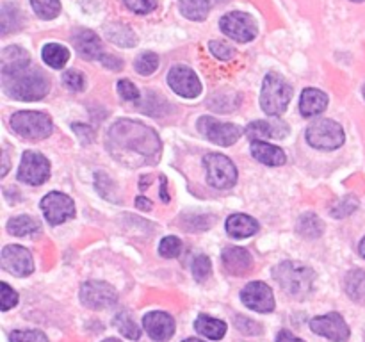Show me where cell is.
Returning a JSON list of instances; mask_svg holds the SVG:
<instances>
[{"label": "cell", "instance_id": "obj_52", "mask_svg": "<svg viewBox=\"0 0 365 342\" xmlns=\"http://www.w3.org/2000/svg\"><path fill=\"white\" fill-rule=\"evenodd\" d=\"M207 2H209L210 7H214V6H220V4H225L227 0H207Z\"/></svg>", "mask_w": 365, "mask_h": 342}, {"label": "cell", "instance_id": "obj_6", "mask_svg": "<svg viewBox=\"0 0 365 342\" xmlns=\"http://www.w3.org/2000/svg\"><path fill=\"white\" fill-rule=\"evenodd\" d=\"M307 142L317 150H337L344 145L346 134L342 125L334 120H317L307 128Z\"/></svg>", "mask_w": 365, "mask_h": 342}, {"label": "cell", "instance_id": "obj_35", "mask_svg": "<svg viewBox=\"0 0 365 342\" xmlns=\"http://www.w3.org/2000/svg\"><path fill=\"white\" fill-rule=\"evenodd\" d=\"M159 68V56L155 52H143L135 57L134 61V70L138 71L139 75H152L153 71Z\"/></svg>", "mask_w": 365, "mask_h": 342}, {"label": "cell", "instance_id": "obj_44", "mask_svg": "<svg viewBox=\"0 0 365 342\" xmlns=\"http://www.w3.org/2000/svg\"><path fill=\"white\" fill-rule=\"evenodd\" d=\"M118 93L123 100H128V102H134V100L139 98V89L135 88V84L128 78H121L118 82Z\"/></svg>", "mask_w": 365, "mask_h": 342}, {"label": "cell", "instance_id": "obj_5", "mask_svg": "<svg viewBox=\"0 0 365 342\" xmlns=\"http://www.w3.org/2000/svg\"><path fill=\"white\" fill-rule=\"evenodd\" d=\"M11 128L25 139H45L53 132L48 114L38 110H20L11 116Z\"/></svg>", "mask_w": 365, "mask_h": 342}, {"label": "cell", "instance_id": "obj_1", "mask_svg": "<svg viewBox=\"0 0 365 342\" xmlns=\"http://www.w3.org/2000/svg\"><path fill=\"white\" fill-rule=\"evenodd\" d=\"M106 146L113 159L128 167L155 164L163 148L157 132L135 120L114 121L107 130Z\"/></svg>", "mask_w": 365, "mask_h": 342}, {"label": "cell", "instance_id": "obj_19", "mask_svg": "<svg viewBox=\"0 0 365 342\" xmlns=\"http://www.w3.org/2000/svg\"><path fill=\"white\" fill-rule=\"evenodd\" d=\"M71 41H73L75 50L78 52V56L84 57V59H100L102 57V41H100L98 34L89 28H78L71 36Z\"/></svg>", "mask_w": 365, "mask_h": 342}, {"label": "cell", "instance_id": "obj_31", "mask_svg": "<svg viewBox=\"0 0 365 342\" xmlns=\"http://www.w3.org/2000/svg\"><path fill=\"white\" fill-rule=\"evenodd\" d=\"M113 324L120 330V333L123 335V337L130 338V341H138V338L141 337V328L134 323V319H132V317L128 316V312H125V310H121V312H118L116 316H114Z\"/></svg>", "mask_w": 365, "mask_h": 342}, {"label": "cell", "instance_id": "obj_43", "mask_svg": "<svg viewBox=\"0 0 365 342\" xmlns=\"http://www.w3.org/2000/svg\"><path fill=\"white\" fill-rule=\"evenodd\" d=\"M0 291H2V299H0V309L4 312H7L9 309H13L14 305L18 303V292L14 289H11L6 281L0 284Z\"/></svg>", "mask_w": 365, "mask_h": 342}, {"label": "cell", "instance_id": "obj_18", "mask_svg": "<svg viewBox=\"0 0 365 342\" xmlns=\"http://www.w3.org/2000/svg\"><path fill=\"white\" fill-rule=\"evenodd\" d=\"M221 262L227 273L234 276L248 274L253 267V256L248 249L239 248V246H228L221 252Z\"/></svg>", "mask_w": 365, "mask_h": 342}, {"label": "cell", "instance_id": "obj_26", "mask_svg": "<svg viewBox=\"0 0 365 342\" xmlns=\"http://www.w3.org/2000/svg\"><path fill=\"white\" fill-rule=\"evenodd\" d=\"M106 36L109 41H113L118 46H123V48H130V46H135V43H138V36L134 34V31L128 25L120 24V21L107 25Z\"/></svg>", "mask_w": 365, "mask_h": 342}, {"label": "cell", "instance_id": "obj_2", "mask_svg": "<svg viewBox=\"0 0 365 342\" xmlns=\"http://www.w3.org/2000/svg\"><path fill=\"white\" fill-rule=\"evenodd\" d=\"M2 84L4 91L20 102H36L45 98L50 91L48 75L38 68H31V64L9 73H2Z\"/></svg>", "mask_w": 365, "mask_h": 342}, {"label": "cell", "instance_id": "obj_29", "mask_svg": "<svg viewBox=\"0 0 365 342\" xmlns=\"http://www.w3.org/2000/svg\"><path fill=\"white\" fill-rule=\"evenodd\" d=\"M0 24H2V36L11 32L20 31L21 27V13L14 4H4L0 11Z\"/></svg>", "mask_w": 365, "mask_h": 342}, {"label": "cell", "instance_id": "obj_38", "mask_svg": "<svg viewBox=\"0 0 365 342\" xmlns=\"http://www.w3.org/2000/svg\"><path fill=\"white\" fill-rule=\"evenodd\" d=\"M182 252V242L180 239L175 237V235H168L160 241L159 244V255L164 259H175V256L180 255Z\"/></svg>", "mask_w": 365, "mask_h": 342}, {"label": "cell", "instance_id": "obj_33", "mask_svg": "<svg viewBox=\"0 0 365 342\" xmlns=\"http://www.w3.org/2000/svg\"><path fill=\"white\" fill-rule=\"evenodd\" d=\"M346 291L355 301H362L365 298V271H349V274L346 276Z\"/></svg>", "mask_w": 365, "mask_h": 342}, {"label": "cell", "instance_id": "obj_49", "mask_svg": "<svg viewBox=\"0 0 365 342\" xmlns=\"http://www.w3.org/2000/svg\"><path fill=\"white\" fill-rule=\"evenodd\" d=\"M135 207L139 210H150L152 209V202H148V198H145V196H138L135 198Z\"/></svg>", "mask_w": 365, "mask_h": 342}, {"label": "cell", "instance_id": "obj_17", "mask_svg": "<svg viewBox=\"0 0 365 342\" xmlns=\"http://www.w3.org/2000/svg\"><path fill=\"white\" fill-rule=\"evenodd\" d=\"M143 328L155 342H166L175 335V319L168 312H148L143 317Z\"/></svg>", "mask_w": 365, "mask_h": 342}, {"label": "cell", "instance_id": "obj_13", "mask_svg": "<svg viewBox=\"0 0 365 342\" xmlns=\"http://www.w3.org/2000/svg\"><path fill=\"white\" fill-rule=\"evenodd\" d=\"M310 330L331 342H348L349 335H351L348 323H346L344 317L339 312H330L324 314V316L314 317L310 321Z\"/></svg>", "mask_w": 365, "mask_h": 342}, {"label": "cell", "instance_id": "obj_53", "mask_svg": "<svg viewBox=\"0 0 365 342\" xmlns=\"http://www.w3.org/2000/svg\"><path fill=\"white\" fill-rule=\"evenodd\" d=\"M359 252H360V255H362L364 259H365V237L362 239V242H360V246H359Z\"/></svg>", "mask_w": 365, "mask_h": 342}, {"label": "cell", "instance_id": "obj_28", "mask_svg": "<svg viewBox=\"0 0 365 342\" xmlns=\"http://www.w3.org/2000/svg\"><path fill=\"white\" fill-rule=\"evenodd\" d=\"M178 6H180V13L192 21H203L209 16V11L212 9L207 0H178Z\"/></svg>", "mask_w": 365, "mask_h": 342}, {"label": "cell", "instance_id": "obj_37", "mask_svg": "<svg viewBox=\"0 0 365 342\" xmlns=\"http://www.w3.org/2000/svg\"><path fill=\"white\" fill-rule=\"evenodd\" d=\"M356 209H359V200H356L355 196H346V198L339 200V202L331 207V216L348 217L351 216Z\"/></svg>", "mask_w": 365, "mask_h": 342}, {"label": "cell", "instance_id": "obj_8", "mask_svg": "<svg viewBox=\"0 0 365 342\" xmlns=\"http://www.w3.org/2000/svg\"><path fill=\"white\" fill-rule=\"evenodd\" d=\"M198 130L203 138L209 141L216 142L220 146H232L239 141L245 130L242 127L235 123H227V121H220L212 116H202L198 120Z\"/></svg>", "mask_w": 365, "mask_h": 342}, {"label": "cell", "instance_id": "obj_24", "mask_svg": "<svg viewBox=\"0 0 365 342\" xmlns=\"http://www.w3.org/2000/svg\"><path fill=\"white\" fill-rule=\"evenodd\" d=\"M195 328L200 335L210 338V341H221L227 333V323L207 314H200L195 321Z\"/></svg>", "mask_w": 365, "mask_h": 342}, {"label": "cell", "instance_id": "obj_23", "mask_svg": "<svg viewBox=\"0 0 365 342\" xmlns=\"http://www.w3.org/2000/svg\"><path fill=\"white\" fill-rule=\"evenodd\" d=\"M227 227V234L234 239H246L252 237L259 232L260 224L259 221L253 219L248 214H232L225 223Z\"/></svg>", "mask_w": 365, "mask_h": 342}, {"label": "cell", "instance_id": "obj_11", "mask_svg": "<svg viewBox=\"0 0 365 342\" xmlns=\"http://www.w3.org/2000/svg\"><path fill=\"white\" fill-rule=\"evenodd\" d=\"M168 84L178 96L187 100L198 98L203 89L202 81L196 75V71H192L189 66H184V64L173 66L168 71Z\"/></svg>", "mask_w": 365, "mask_h": 342}, {"label": "cell", "instance_id": "obj_10", "mask_svg": "<svg viewBox=\"0 0 365 342\" xmlns=\"http://www.w3.org/2000/svg\"><path fill=\"white\" fill-rule=\"evenodd\" d=\"M81 301L82 305H86L88 309L93 310L110 309V306L116 305L118 292L114 291L113 285H109L107 281L89 280L86 281V284H82Z\"/></svg>", "mask_w": 365, "mask_h": 342}, {"label": "cell", "instance_id": "obj_47", "mask_svg": "<svg viewBox=\"0 0 365 342\" xmlns=\"http://www.w3.org/2000/svg\"><path fill=\"white\" fill-rule=\"evenodd\" d=\"M100 61H102V64L106 68H110V70L118 71L123 68V61L118 59V57H113V56H102L100 57Z\"/></svg>", "mask_w": 365, "mask_h": 342}, {"label": "cell", "instance_id": "obj_14", "mask_svg": "<svg viewBox=\"0 0 365 342\" xmlns=\"http://www.w3.org/2000/svg\"><path fill=\"white\" fill-rule=\"evenodd\" d=\"M41 210L45 214V219L56 227L75 216V203L64 192L52 191L41 200Z\"/></svg>", "mask_w": 365, "mask_h": 342}, {"label": "cell", "instance_id": "obj_32", "mask_svg": "<svg viewBox=\"0 0 365 342\" xmlns=\"http://www.w3.org/2000/svg\"><path fill=\"white\" fill-rule=\"evenodd\" d=\"M38 230H39V223L29 216L13 217V219H9V223H7V232H9L11 235H16V237L36 234Z\"/></svg>", "mask_w": 365, "mask_h": 342}, {"label": "cell", "instance_id": "obj_21", "mask_svg": "<svg viewBox=\"0 0 365 342\" xmlns=\"http://www.w3.org/2000/svg\"><path fill=\"white\" fill-rule=\"evenodd\" d=\"M250 150H252V155L266 166H284L287 162V155H285L284 150L280 146L271 145V142L255 139V141H252Z\"/></svg>", "mask_w": 365, "mask_h": 342}, {"label": "cell", "instance_id": "obj_56", "mask_svg": "<svg viewBox=\"0 0 365 342\" xmlns=\"http://www.w3.org/2000/svg\"><path fill=\"white\" fill-rule=\"evenodd\" d=\"M351 2H364V0H351Z\"/></svg>", "mask_w": 365, "mask_h": 342}, {"label": "cell", "instance_id": "obj_27", "mask_svg": "<svg viewBox=\"0 0 365 342\" xmlns=\"http://www.w3.org/2000/svg\"><path fill=\"white\" fill-rule=\"evenodd\" d=\"M41 57L50 68L59 70V68H63L64 64L68 63V59H70V50H68L66 46L59 45V43H46L41 50Z\"/></svg>", "mask_w": 365, "mask_h": 342}, {"label": "cell", "instance_id": "obj_39", "mask_svg": "<svg viewBox=\"0 0 365 342\" xmlns=\"http://www.w3.org/2000/svg\"><path fill=\"white\" fill-rule=\"evenodd\" d=\"M11 342H48L46 335L38 330H16L11 331Z\"/></svg>", "mask_w": 365, "mask_h": 342}, {"label": "cell", "instance_id": "obj_46", "mask_svg": "<svg viewBox=\"0 0 365 342\" xmlns=\"http://www.w3.org/2000/svg\"><path fill=\"white\" fill-rule=\"evenodd\" d=\"M71 128L75 130V134L81 138V141L84 142V145H89V142L95 139V132H93L91 127H88V125H82V123H73L71 125Z\"/></svg>", "mask_w": 365, "mask_h": 342}, {"label": "cell", "instance_id": "obj_20", "mask_svg": "<svg viewBox=\"0 0 365 342\" xmlns=\"http://www.w3.org/2000/svg\"><path fill=\"white\" fill-rule=\"evenodd\" d=\"M246 134L255 141V139H284L289 135V125L280 120H259L253 121L246 127Z\"/></svg>", "mask_w": 365, "mask_h": 342}, {"label": "cell", "instance_id": "obj_22", "mask_svg": "<svg viewBox=\"0 0 365 342\" xmlns=\"http://www.w3.org/2000/svg\"><path fill=\"white\" fill-rule=\"evenodd\" d=\"M328 102H330V98H328L327 93L316 88H307L303 89L302 98H299V113L305 118L317 116L327 109Z\"/></svg>", "mask_w": 365, "mask_h": 342}, {"label": "cell", "instance_id": "obj_16", "mask_svg": "<svg viewBox=\"0 0 365 342\" xmlns=\"http://www.w3.org/2000/svg\"><path fill=\"white\" fill-rule=\"evenodd\" d=\"M241 299L250 310L259 314H269L277 306L273 289L264 281H252L246 285L241 292Z\"/></svg>", "mask_w": 365, "mask_h": 342}, {"label": "cell", "instance_id": "obj_4", "mask_svg": "<svg viewBox=\"0 0 365 342\" xmlns=\"http://www.w3.org/2000/svg\"><path fill=\"white\" fill-rule=\"evenodd\" d=\"M292 100V86L282 75L267 73L264 77L262 93H260V107L266 114L277 118L287 110Z\"/></svg>", "mask_w": 365, "mask_h": 342}, {"label": "cell", "instance_id": "obj_9", "mask_svg": "<svg viewBox=\"0 0 365 342\" xmlns=\"http://www.w3.org/2000/svg\"><path fill=\"white\" fill-rule=\"evenodd\" d=\"M220 28L225 36L239 43H248L257 38L259 27L253 16L242 11H232L220 20Z\"/></svg>", "mask_w": 365, "mask_h": 342}, {"label": "cell", "instance_id": "obj_42", "mask_svg": "<svg viewBox=\"0 0 365 342\" xmlns=\"http://www.w3.org/2000/svg\"><path fill=\"white\" fill-rule=\"evenodd\" d=\"M123 4L135 14H148L157 7V0H123Z\"/></svg>", "mask_w": 365, "mask_h": 342}, {"label": "cell", "instance_id": "obj_51", "mask_svg": "<svg viewBox=\"0 0 365 342\" xmlns=\"http://www.w3.org/2000/svg\"><path fill=\"white\" fill-rule=\"evenodd\" d=\"M2 157H4V167H2V177H6L7 170H9V159H7V150H2Z\"/></svg>", "mask_w": 365, "mask_h": 342}, {"label": "cell", "instance_id": "obj_36", "mask_svg": "<svg viewBox=\"0 0 365 342\" xmlns=\"http://www.w3.org/2000/svg\"><path fill=\"white\" fill-rule=\"evenodd\" d=\"M192 276H195L196 281L203 284V281L209 280L210 273H212V264H210V259L207 255H198L195 260H192Z\"/></svg>", "mask_w": 365, "mask_h": 342}, {"label": "cell", "instance_id": "obj_3", "mask_svg": "<svg viewBox=\"0 0 365 342\" xmlns=\"http://www.w3.org/2000/svg\"><path fill=\"white\" fill-rule=\"evenodd\" d=\"M273 278L287 294L305 296L312 291L316 273L305 264L287 260V262H282L274 267Z\"/></svg>", "mask_w": 365, "mask_h": 342}, {"label": "cell", "instance_id": "obj_25", "mask_svg": "<svg viewBox=\"0 0 365 342\" xmlns=\"http://www.w3.org/2000/svg\"><path fill=\"white\" fill-rule=\"evenodd\" d=\"M0 70L2 73H9V71L18 70V68H24L31 64V57L20 46H9L2 52V57H0Z\"/></svg>", "mask_w": 365, "mask_h": 342}, {"label": "cell", "instance_id": "obj_7", "mask_svg": "<svg viewBox=\"0 0 365 342\" xmlns=\"http://www.w3.org/2000/svg\"><path fill=\"white\" fill-rule=\"evenodd\" d=\"M207 182L216 189H230L237 182V167L223 153H207L203 159Z\"/></svg>", "mask_w": 365, "mask_h": 342}, {"label": "cell", "instance_id": "obj_48", "mask_svg": "<svg viewBox=\"0 0 365 342\" xmlns=\"http://www.w3.org/2000/svg\"><path fill=\"white\" fill-rule=\"evenodd\" d=\"M277 342H305V341H303V338L296 337V335L292 333V331L282 330V331H278Z\"/></svg>", "mask_w": 365, "mask_h": 342}, {"label": "cell", "instance_id": "obj_41", "mask_svg": "<svg viewBox=\"0 0 365 342\" xmlns=\"http://www.w3.org/2000/svg\"><path fill=\"white\" fill-rule=\"evenodd\" d=\"M63 82H64V86H66L68 89H71V91H82V89H84V86H86L84 75H82L78 70L64 71Z\"/></svg>", "mask_w": 365, "mask_h": 342}, {"label": "cell", "instance_id": "obj_50", "mask_svg": "<svg viewBox=\"0 0 365 342\" xmlns=\"http://www.w3.org/2000/svg\"><path fill=\"white\" fill-rule=\"evenodd\" d=\"M168 180H166V177H160V200H163L164 203H168L170 202V196H168V192H166V187H168Z\"/></svg>", "mask_w": 365, "mask_h": 342}, {"label": "cell", "instance_id": "obj_30", "mask_svg": "<svg viewBox=\"0 0 365 342\" xmlns=\"http://www.w3.org/2000/svg\"><path fill=\"white\" fill-rule=\"evenodd\" d=\"M323 230H324L323 221H321L319 217L316 216V214L307 212V214H303L302 217H299L298 232L303 235V237L317 239V237H321Z\"/></svg>", "mask_w": 365, "mask_h": 342}, {"label": "cell", "instance_id": "obj_57", "mask_svg": "<svg viewBox=\"0 0 365 342\" xmlns=\"http://www.w3.org/2000/svg\"><path fill=\"white\" fill-rule=\"evenodd\" d=\"M364 98H365V86H364Z\"/></svg>", "mask_w": 365, "mask_h": 342}, {"label": "cell", "instance_id": "obj_40", "mask_svg": "<svg viewBox=\"0 0 365 342\" xmlns=\"http://www.w3.org/2000/svg\"><path fill=\"white\" fill-rule=\"evenodd\" d=\"M209 50L214 57H217V59L221 61H230L234 59L235 56V50L232 48L230 45H227V43L220 41V39H212V41H209Z\"/></svg>", "mask_w": 365, "mask_h": 342}, {"label": "cell", "instance_id": "obj_15", "mask_svg": "<svg viewBox=\"0 0 365 342\" xmlns=\"http://www.w3.org/2000/svg\"><path fill=\"white\" fill-rule=\"evenodd\" d=\"M0 266L4 271L18 278L29 276L34 271V262H32V255L27 248L18 244H9L2 249V256H0Z\"/></svg>", "mask_w": 365, "mask_h": 342}, {"label": "cell", "instance_id": "obj_55", "mask_svg": "<svg viewBox=\"0 0 365 342\" xmlns=\"http://www.w3.org/2000/svg\"><path fill=\"white\" fill-rule=\"evenodd\" d=\"M102 342H121V341H118V338H106V341Z\"/></svg>", "mask_w": 365, "mask_h": 342}, {"label": "cell", "instance_id": "obj_45", "mask_svg": "<svg viewBox=\"0 0 365 342\" xmlns=\"http://www.w3.org/2000/svg\"><path fill=\"white\" fill-rule=\"evenodd\" d=\"M235 328L246 335L262 333V326H260V324H257L255 321L248 319V317H241V316L235 317Z\"/></svg>", "mask_w": 365, "mask_h": 342}, {"label": "cell", "instance_id": "obj_34", "mask_svg": "<svg viewBox=\"0 0 365 342\" xmlns=\"http://www.w3.org/2000/svg\"><path fill=\"white\" fill-rule=\"evenodd\" d=\"M31 6L41 20H53L61 13L59 0H31Z\"/></svg>", "mask_w": 365, "mask_h": 342}, {"label": "cell", "instance_id": "obj_54", "mask_svg": "<svg viewBox=\"0 0 365 342\" xmlns=\"http://www.w3.org/2000/svg\"><path fill=\"white\" fill-rule=\"evenodd\" d=\"M182 342H203V341H200V338L191 337V338H185V341H182Z\"/></svg>", "mask_w": 365, "mask_h": 342}, {"label": "cell", "instance_id": "obj_12", "mask_svg": "<svg viewBox=\"0 0 365 342\" xmlns=\"http://www.w3.org/2000/svg\"><path fill=\"white\" fill-rule=\"evenodd\" d=\"M50 177V162L38 152H25L18 166V180L29 185H41Z\"/></svg>", "mask_w": 365, "mask_h": 342}]
</instances>
